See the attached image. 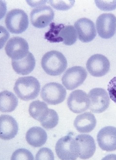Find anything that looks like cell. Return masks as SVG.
Masks as SVG:
<instances>
[{
  "label": "cell",
  "instance_id": "obj_12",
  "mask_svg": "<svg viewBox=\"0 0 116 160\" xmlns=\"http://www.w3.org/2000/svg\"><path fill=\"white\" fill-rule=\"evenodd\" d=\"M67 105L72 112L75 113L80 114L89 108L90 101L85 92L77 90L70 94L67 100Z\"/></svg>",
  "mask_w": 116,
  "mask_h": 160
},
{
  "label": "cell",
  "instance_id": "obj_23",
  "mask_svg": "<svg viewBox=\"0 0 116 160\" xmlns=\"http://www.w3.org/2000/svg\"><path fill=\"white\" fill-rule=\"evenodd\" d=\"M59 119V116L57 112L55 110L51 109L49 115L41 123L44 128L51 129L54 128L57 125Z\"/></svg>",
  "mask_w": 116,
  "mask_h": 160
},
{
  "label": "cell",
  "instance_id": "obj_17",
  "mask_svg": "<svg viewBox=\"0 0 116 160\" xmlns=\"http://www.w3.org/2000/svg\"><path fill=\"white\" fill-rule=\"evenodd\" d=\"M96 125V120L92 113L86 112L77 116L74 125L77 131L81 133L91 132Z\"/></svg>",
  "mask_w": 116,
  "mask_h": 160
},
{
  "label": "cell",
  "instance_id": "obj_25",
  "mask_svg": "<svg viewBox=\"0 0 116 160\" xmlns=\"http://www.w3.org/2000/svg\"><path fill=\"white\" fill-rule=\"evenodd\" d=\"M49 3L54 8L60 11H66L72 7L75 4V1H49Z\"/></svg>",
  "mask_w": 116,
  "mask_h": 160
},
{
  "label": "cell",
  "instance_id": "obj_22",
  "mask_svg": "<svg viewBox=\"0 0 116 160\" xmlns=\"http://www.w3.org/2000/svg\"><path fill=\"white\" fill-rule=\"evenodd\" d=\"M18 104V99L13 93L7 90L1 92L0 110L2 112H12L15 109Z\"/></svg>",
  "mask_w": 116,
  "mask_h": 160
},
{
  "label": "cell",
  "instance_id": "obj_3",
  "mask_svg": "<svg viewBox=\"0 0 116 160\" xmlns=\"http://www.w3.org/2000/svg\"><path fill=\"white\" fill-rule=\"evenodd\" d=\"M55 150L61 160L76 159L79 157L78 144L73 133L70 132L59 139L56 144Z\"/></svg>",
  "mask_w": 116,
  "mask_h": 160
},
{
  "label": "cell",
  "instance_id": "obj_7",
  "mask_svg": "<svg viewBox=\"0 0 116 160\" xmlns=\"http://www.w3.org/2000/svg\"><path fill=\"white\" fill-rule=\"evenodd\" d=\"M88 73L83 67L75 66L68 69L62 79V83L68 90H72L79 87L85 81Z\"/></svg>",
  "mask_w": 116,
  "mask_h": 160
},
{
  "label": "cell",
  "instance_id": "obj_9",
  "mask_svg": "<svg viewBox=\"0 0 116 160\" xmlns=\"http://www.w3.org/2000/svg\"><path fill=\"white\" fill-rule=\"evenodd\" d=\"M110 62L105 56L101 54H95L87 61L86 67L92 76L101 77L105 76L109 71Z\"/></svg>",
  "mask_w": 116,
  "mask_h": 160
},
{
  "label": "cell",
  "instance_id": "obj_14",
  "mask_svg": "<svg viewBox=\"0 0 116 160\" xmlns=\"http://www.w3.org/2000/svg\"><path fill=\"white\" fill-rule=\"evenodd\" d=\"M74 26L79 39L83 42H90L96 36L94 24L89 18H82L80 19L75 22Z\"/></svg>",
  "mask_w": 116,
  "mask_h": 160
},
{
  "label": "cell",
  "instance_id": "obj_6",
  "mask_svg": "<svg viewBox=\"0 0 116 160\" xmlns=\"http://www.w3.org/2000/svg\"><path fill=\"white\" fill-rule=\"evenodd\" d=\"M90 101L89 109L95 113H101L109 107L110 99L107 92L100 88L91 90L88 93Z\"/></svg>",
  "mask_w": 116,
  "mask_h": 160
},
{
  "label": "cell",
  "instance_id": "obj_19",
  "mask_svg": "<svg viewBox=\"0 0 116 160\" xmlns=\"http://www.w3.org/2000/svg\"><path fill=\"white\" fill-rule=\"evenodd\" d=\"M47 138L45 131L40 127H35L29 129L26 134L28 143L34 147H40L46 143Z\"/></svg>",
  "mask_w": 116,
  "mask_h": 160
},
{
  "label": "cell",
  "instance_id": "obj_5",
  "mask_svg": "<svg viewBox=\"0 0 116 160\" xmlns=\"http://www.w3.org/2000/svg\"><path fill=\"white\" fill-rule=\"evenodd\" d=\"M41 95L42 99L47 104L55 105L64 101L66 91L61 84L51 82L46 84L43 87Z\"/></svg>",
  "mask_w": 116,
  "mask_h": 160
},
{
  "label": "cell",
  "instance_id": "obj_13",
  "mask_svg": "<svg viewBox=\"0 0 116 160\" xmlns=\"http://www.w3.org/2000/svg\"><path fill=\"white\" fill-rule=\"evenodd\" d=\"M97 139L99 147L104 151L111 152L116 150V128H103L99 131Z\"/></svg>",
  "mask_w": 116,
  "mask_h": 160
},
{
  "label": "cell",
  "instance_id": "obj_20",
  "mask_svg": "<svg viewBox=\"0 0 116 160\" xmlns=\"http://www.w3.org/2000/svg\"><path fill=\"white\" fill-rule=\"evenodd\" d=\"M51 110L44 102L36 100L31 103L28 111L30 116L41 123L49 116Z\"/></svg>",
  "mask_w": 116,
  "mask_h": 160
},
{
  "label": "cell",
  "instance_id": "obj_11",
  "mask_svg": "<svg viewBox=\"0 0 116 160\" xmlns=\"http://www.w3.org/2000/svg\"><path fill=\"white\" fill-rule=\"evenodd\" d=\"M55 14L53 9L50 6L43 5L33 9L30 14L31 22L35 27L44 28L54 19Z\"/></svg>",
  "mask_w": 116,
  "mask_h": 160
},
{
  "label": "cell",
  "instance_id": "obj_10",
  "mask_svg": "<svg viewBox=\"0 0 116 160\" xmlns=\"http://www.w3.org/2000/svg\"><path fill=\"white\" fill-rule=\"evenodd\" d=\"M96 26L98 33L101 38L110 39L115 33L116 17L111 13L103 14L97 19Z\"/></svg>",
  "mask_w": 116,
  "mask_h": 160
},
{
  "label": "cell",
  "instance_id": "obj_15",
  "mask_svg": "<svg viewBox=\"0 0 116 160\" xmlns=\"http://www.w3.org/2000/svg\"><path fill=\"white\" fill-rule=\"evenodd\" d=\"M75 139L78 144L79 157L83 159L92 157L96 149L94 138L89 135L83 134L76 136Z\"/></svg>",
  "mask_w": 116,
  "mask_h": 160
},
{
  "label": "cell",
  "instance_id": "obj_4",
  "mask_svg": "<svg viewBox=\"0 0 116 160\" xmlns=\"http://www.w3.org/2000/svg\"><path fill=\"white\" fill-rule=\"evenodd\" d=\"M5 23L9 31L12 33L21 34L28 27L29 20L27 14L22 9H15L7 14Z\"/></svg>",
  "mask_w": 116,
  "mask_h": 160
},
{
  "label": "cell",
  "instance_id": "obj_1",
  "mask_svg": "<svg viewBox=\"0 0 116 160\" xmlns=\"http://www.w3.org/2000/svg\"><path fill=\"white\" fill-rule=\"evenodd\" d=\"M41 90L39 82L33 77H21L15 83L14 90L17 97L22 100H33L39 95Z\"/></svg>",
  "mask_w": 116,
  "mask_h": 160
},
{
  "label": "cell",
  "instance_id": "obj_24",
  "mask_svg": "<svg viewBox=\"0 0 116 160\" xmlns=\"http://www.w3.org/2000/svg\"><path fill=\"white\" fill-rule=\"evenodd\" d=\"M34 159V157L32 153L28 150L23 148L16 150L13 153L11 157L12 160Z\"/></svg>",
  "mask_w": 116,
  "mask_h": 160
},
{
  "label": "cell",
  "instance_id": "obj_8",
  "mask_svg": "<svg viewBox=\"0 0 116 160\" xmlns=\"http://www.w3.org/2000/svg\"><path fill=\"white\" fill-rule=\"evenodd\" d=\"M29 45L22 38H12L7 42L5 51L7 55L13 60H19L25 57L28 52Z\"/></svg>",
  "mask_w": 116,
  "mask_h": 160
},
{
  "label": "cell",
  "instance_id": "obj_26",
  "mask_svg": "<svg viewBox=\"0 0 116 160\" xmlns=\"http://www.w3.org/2000/svg\"><path fill=\"white\" fill-rule=\"evenodd\" d=\"M95 3L100 10L104 11H110L116 9V1H95Z\"/></svg>",
  "mask_w": 116,
  "mask_h": 160
},
{
  "label": "cell",
  "instance_id": "obj_16",
  "mask_svg": "<svg viewBox=\"0 0 116 160\" xmlns=\"http://www.w3.org/2000/svg\"><path fill=\"white\" fill-rule=\"evenodd\" d=\"M1 138L4 140H11L14 138L18 131L16 121L12 116L2 115L0 118Z\"/></svg>",
  "mask_w": 116,
  "mask_h": 160
},
{
  "label": "cell",
  "instance_id": "obj_27",
  "mask_svg": "<svg viewBox=\"0 0 116 160\" xmlns=\"http://www.w3.org/2000/svg\"><path fill=\"white\" fill-rule=\"evenodd\" d=\"M54 159V154L52 150L47 148H43L40 149L36 156V160H37Z\"/></svg>",
  "mask_w": 116,
  "mask_h": 160
},
{
  "label": "cell",
  "instance_id": "obj_2",
  "mask_svg": "<svg viewBox=\"0 0 116 160\" xmlns=\"http://www.w3.org/2000/svg\"><path fill=\"white\" fill-rule=\"evenodd\" d=\"M41 64L45 72L53 76L62 74L67 66L65 56L61 52L56 51H51L45 53L42 58Z\"/></svg>",
  "mask_w": 116,
  "mask_h": 160
},
{
  "label": "cell",
  "instance_id": "obj_18",
  "mask_svg": "<svg viewBox=\"0 0 116 160\" xmlns=\"http://www.w3.org/2000/svg\"><path fill=\"white\" fill-rule=\"evenodd\" d=\"M12 68L18 74L25 76L34 70L36 61L33 54L29 52L25 57L19 60H12Z\"/></svg>",
  "mask_w": 116,
  "mask_h": 160
},
{
  "label": "cell",
  "instance_id": "obj_21",
  "mask_svg": "<svg viewBox=\"0 0 116 160\" xmlns=\"http://www.w3.org/2000/svg\"><path fill=\"white\" fill-rule=\"evenodd\" d=\"M77 32L73 26L60 24L57 42H63L66 45L71 46L77 41Z\"/></svg>",
  "mask_w": 116,
  "mask_h": 160
},
{
  "label": "cell",
  "instance_id": "obj_28",
  "mask_svg": "<svg viewBox=\"0 0 116 160\" xmlns=\"http://www.w3.org/2000/svg\"><path fill=\"white\" fill-rule=\"evenodd\" d=\"M108 90L110 98L116 104V77L109 82Z\"/></svg>",
  "mask_w": 116,
  "mask_h": 160
}]
</instances>
